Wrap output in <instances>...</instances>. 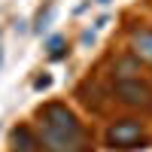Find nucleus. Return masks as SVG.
Listing matches in <instances>:
<instances>
[{
	"label": "nucleus",
	"mask_w": 152,
	"mask_h": 152,
	"mask_svg": "<svg viewBox=\"0 0 152 152\" xmlns=\"http://www.w3.org/2000/svg\"><path fill=\"white\" fill-rule=\"evenodd\" d=\"M131 43H134V52L140 55V58L152 61V31H137Z\"/></svg>",
	"instance_id": "39448f33"
},
{
	"label": "nucleus",
	"mask_w": 152,
	"mask_h": 152,
	"mask_svg": "<svg viewBox=\"0 0 152 152\" xmlns=\"http://www.w3.org/2000/svg\"><path fill=\"white\" fill-rule=\"evenodd\" d=\"M97 3H107V0H97Z\"/></svg>",
	"instance_id": "1a4fd4ad"
},
{
	"label": "nucleus",
	"mask_w": 152,
	"mask_h": 152,
	"mask_svg": "<svg viewBox=\"0 0 152 152\" xmlns=\"http://www.w3.org/2000/svg\"><path fill=\"white\" fill-rule=\"evenodd\" d=\"M107 140H110L113 146H119V149H134V146L143 143V128H140V122L125 119V122H116V125L110 128Z\"/></svg>",
	"instance_id": "7ed1b4c3"
},
{
	"label": "nucleus",
	"mask_w": 152,
	"mask_h": 152,
	"mask_svg": "<svg viewBox=\"0 0 152 152\" xmlns=\"http://www.w3.org/2000/svg\"><path fill=\"white\" fill-rule=\"evenodd\" d=\"M40 146L49 149V152H82L85 149V137L49 128V125H40Z\"/></svg>",
	"instance_id": "f257e3e1"
},
{
	"label": "nucleus",
	"mask_w": 152,
	"mask_h": 152,
	"mask_svg": "<svg viewBox=\"0 0 152 152\" xmlns=\"http://www.w3.org/2000/svg\"><path fill=\"white\" fill-rule=\"evenodd\" d=\"M40 125H49V128H58V131H70V134H82L76 116H73L64 104H49V107H43L40 110Z\"/></svg>",
	"instance_id": "f03ea898"
},
{
	"label": "nucleus",
	"mask_w": 152,
	"mask_h": 152,
	"mask_svg": "<svg viewBox=\"0 0 152 152\" xmlns=\"http://www.w3.org/2000/svg\"><path fill=\"white\" fill-rule=\"evenodd\" d=\"M52 9H55V3H52V0H49L46 12L40 9V15H37V31H43V28H46V21H49V15H52Z\"/></svg>",
	"instance_id": "0eeeda50"
},
{
	"label": "nucleus",
	"mask_w": 152,
	"mask_h": 152,
	"mask_svg": "<svg viewBox=\"0 0 152 152\" xmlns=\"http://www.w3.org/2000/svg\"><path fill=\"white\" fill-rule=\"evenodd\" d=\"M49 46H52V58H61V55H64V40H58V37H55Z\"/></svg>",
	"instance_id": "6e6552de"
},
{
	"label": "nucleus",
	"mask_w": 152,
	"mask_h": 152,
	"mask_svg": "<svg viewBox=\"0 0 152 152\" xmlns=\"http://www.w3.org/2000/svg\"><path fill=\"white\" fill-rule=\"evenodd\" d=\"M116 94L125 104H134V107H149L152 104V88L143 85L140 79H119L116 82Z\"/></svg>",
	"instance_id": "20e7f679"
},
{
	"label": "nucleus",
	"mask_w": 152,
	"mask_h": 152,
	"mask_svg": "<svg viewBox=\"0 0 152 152\" xmlns=\"http://www.w3.org/2000/svg\"><path fill=\"white\" fill-rule=\"evenodd\" d=\"M34 146H37V140L31 137L28 128H18L15 134H12V149H15V152H31Z\"/></svg>",
	"instance_id": "423d86ee"
}]
</instances>
